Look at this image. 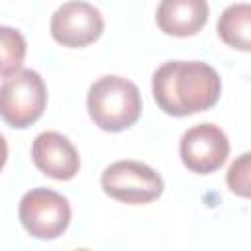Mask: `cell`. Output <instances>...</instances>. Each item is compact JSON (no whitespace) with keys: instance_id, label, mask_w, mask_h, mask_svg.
Instances as JSON below:
<instances>
[{"instance_id":"1","label":"cell","mask_w":251,"mask_h":251,"mask_svg":"<svg viewBox=\"0 0 251 251\" xmlns=\"http://www.w3.org/2000/svg\"><path fill=\"white\" fill-rule=\"evenodd\" d=\"M222 80L202 61H169L153 75V98L169 116H190L210 110L220 100Z\"/></svg>"},{"instance_id":"2","label":"cell","mask_w":251,"mask_h":251,"mask_svg":"<svg viewBox=\"0 0 251 251\" xmlns=\"http://www.w3.org/2000/svg\"><path fill=\"white\" fill-rule=\"evenodd\" d=\"M139 88L118 75L100 76L90 84L86 108L92 122L104 131H124L141 116Z\"/></svg>"},{"instance_id":"3","label":"cell","mask_w":251,"mask_h":251,"mask_svg":"<svg viewBox=\"0 0 251 251\" xmlns=\"http://www.w3.org/2000/svg\"><path fill=\"white\" fill-rule=\"evenodd\" d=\"M47 106V88L39 73L20 69L0 84V118L10 126L24 129L37 122Z\"/></svg>"},{"instance_id":"4","label":"cell","mask_w":251,"mask_h":251,"mask_svg":"<svg viewBox=\"0 0 251 251\" xmlns=\"http://www.w3.org/2000/svg\"><path fill=\"white\" fill-rule=\"evenodd\" d=\"M102 190L126 204H149L163 194L161 175L145 163L124 159L104 169L100 178Z\"/></svg>"},{"instance_id":"5","label":"cell","mask_w":251,"mask_h":251,"mask_svg":"<svg viewBox=\"0 0 251 251\" xmlns=\"http://www.w3.org/2000/svg\"><path fill=\"white\" fill-rule=\"evenodd\" d=\"M24 229L37 239H55L65 233L71 224L69 200L51 188H31L18 206Z\"/></svg>"},{"instance_id":"6","label":"cell","mask_w":251,"mask_h":251,"mask_svg":"<svg viewBox=\"0 0 251 251\" xmlns=\"http://www.w3.org/2000/svg\"><path fill=\"white\" fill-rule=\"evenodd\" d=\"M51 37L63 47H86L104 31V18L88 2L71 0L59 6L49 22Z\"/></svg>"},{"instance_id":"7","label":"cell","mask_w":251,"mask_h":251,"mask_svg":"<svg viewBox=\"0 0 251 251\" xmlns=\"http://www.w3.org/2000/svg\"><path fill=\"white\" fill-rule=\"evenodd\" d=\"M178 149L182 165L188 171L210 175L226 163L229 155V141L218 126L198 124L182 133Z\"/></svg>"},{"instance_id":"8","label":"cell","mask_w":251,"mask_h":251,"mask_svg":"<svg viewBox=\"0 0 251 251\" xmlns=\"http://www.w3.org/2000/svg\"><path fill=\"white\" fill-rule=\"evenodd\" d=\"M33 165L55 180H71L80 169L76 147L59 131H43L31 145Z\"/></svg>"},{"instance_id":"9","label":"cell","mask_w":251,"mask_h":251,"mask_svg":"<svg viewBox=\"0 0 251 251\" xmlns=\"http://www.w3.org/2000/svg\"><path fill=\"white\" fill-rule=\"evenodd\" d=\"M206 0H161L157 6V25L163 33L173 37L196 35L208 22Z\"/></svg>"},{"instance_id":"10","label":"cell","mask_w":251,"mask_h":251,"mask_svg":"<svg viewBox=\"0 0 251 251\" xmlns=\"http://www.w3.org/2000/svg\"><path fill=\"white\" fill-rule=\"evenodd\" d=\"M220 39L239 51L251 49V6L247 2L227 6L218 20Z\"/></svg>"},{"instance_id":"11","label":"cell","mask_w":251,"mask_h":251,"mask_svg":"<svg viewBox=\"0 0 251 251\" xmlns=\"http://www.w3.org/2000/svg\"><path fill=\"white\" fill-rule=\"evenodd\" d=\"M25 51L24 35L10 25H0V76H10L22 69Z\"/></svg>"},{"instance_id":"12","label":"cell","mask_w":251,"mask_h":251,"mask_svg":"<svg viewBox=\"0 0 251 251\" xmlns=\"http://www.w3.org/2000/svg\"><path fill=\"white\" fill-rule=\"evenodd\" d=\"M249 176H251V155L249 153H243L237 161L231 163L229 171H227V186L233 194L241 196V198H249Z\"/></svg>"},{"instance_id":"13","label":"cell","mask_w":251,"mask_h":251,"mask_svg":"<svg viewBox=\"0 0 251 251\" xmlns=\"http://www.w3.org/2000/svg\"><path fill=\"white\" fill-rule=\"evenodd\" d=\"M6 161H8V143H6V139H4V135L0 133V171L4 169V165H6Z\"/></svg>"}]
</instances>
